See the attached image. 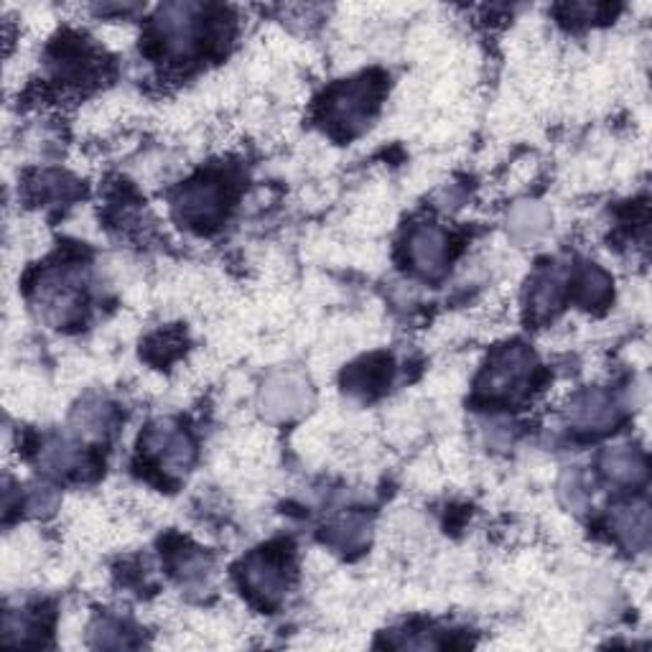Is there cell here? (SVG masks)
I'll return each instance as SVG.
<instances>
[{
	"label": "cell",
	"mask_w": 652,
	"mask_h": 652,
	"mask_svg": "<svg viewBox=\"0 0 652 652\" xmlns=\"http://www.w3.org/2000/svg\"><path fill=\"white\" fill-rule=\"evenodd\" d=\"M508 227L510 235L518 242L535 240L537 235H543L545 227H548V211L537 202H520L518 207L510 211Z\"/></svg>",
	"instance_id": "cell-13"
},
{
	"label": "cell",
	"mask_w": 652,
	"mask_h": 652,
	"mask_svg": "<svg viewBox=\"0 0 652 652\" xmlns=\"http://www.w3.org/2000/svg\"><path fill=\"white\" fill-rule=\"evenodd\" d=\"M617 405L601 390H586L568 405V421L582 431H607L617 423Z\"/></svg>",
	"instance_id": "cell-9"
},
{
	"label": "cell",
	"mask_w": 652,
	"mask_h": 652,
	"mask_svg": "<svg viewBox=\"0 0 652 652\" xmlns=\"http://www.w3.org/2000/svg\"><path fill=\"white\" fill-rule=\"evenodd\" d=\"M145 452L159 461L161 471L166 475H184L194 461V442L186 431H182L176 423L159 421L145 431L143 438Z\"/></svg>",
	"instance_id": "cell-5"
},
{
	"label": "cell",
	"mask_w": 652,
	"mask_h": 652,
	"mask_svg": "<svg viewBox=\"0 0 652 652\" xmlns=\"http://www.w3.org/2000/svg\"><path fill=\"white\" fill-rule=\"evenodd\" d=\"M388 360H380V357H370V360H365L362 365H355L352 370L345 374V382L347 388L352 390V393H372V390H378L385 385L388 380Z\"/></svg>",
	"instance_id": "cell-14"
},
{
	"label": "cell",
	"mask_w": 652,
	"mask_h": 652,
	"mask_svg": "<svg viewBox=\"0 0 652 652\" xmlns=\"http://www.w3.org/2000/svg\"><path fill=\"white\" fill-rule=\"evenodd\" d=\"M367 537H370V523H367L362 515L341 518L339 523H334L329 530H326V541L337 545L341 551L362 548Z\"/></svg>",
	"instance_id": "cell-15"
},
{
	"label": "cell",
	"mask_w": 652,
	"mask_h": 652,
	"mask_svg": "<svg viewBox=\"0 0 652 652\" xmlns=\"http://www.w3.org/2000/svg\"><path fill=\"white\" fill-rule=\"evenodd\" d=\"M611 293V281L605 271L597 265H586L576 279V298L584 306H599L605 304Z\"/></svg>",
	"instance_id": "cell-16"
},
{
	"label": "cell",
	"mask_w": 652,
	"mask_h": 652,
	"mask_svg": "<svg viewBox=\"0 0 652 652\" xmlns=\"http://www.w3.org/2000/svg\"><path fill=\"white\" fill-rule=\"evenodd\" d=\"M566 275L561 271H548L543 273L541 279L535 281L533 291H530V314L535 316V319H545V316H551L556 308L561 306V301L566 296Z\"/></svg>",
	"instance_id": "cell-12"
},
{
	"label": "cell",
	"mask_w": 652,
	"mask_h": 652,
	"mask_svg": "<svg viewBox=\"0 0 652 652\" xmlns=\"http://www.w3.org/2000/svg\"><path fill=\"white\" fill-rule=\"evenodd\" d=\"M95 638H97V645L102 648H128L133 645V642L128 640L126 630L118 622H112V619H105V622L95 630Z\"/></svg>",
	"instance_id": "cell-17"
},
{
	"label": "cell",
	"mask_w": 652,
	"mask_h": 652,
	"mask_svg": "<svg viewBox=\"0 0 652 652\" xmlns=\"http://www.w3.org/2000/svg\"><path fill=\"white\" fill-rule=\"evenodd\" d=\"M601 469H605V475L611 479V482L624 485V487L640 485L648 475L645 459H642V454L632 446L609 448L605 459H601Z\"/></svg>",
	"instance_id": "cell-10"
},
{
	"label": "cell",
	"mask_w": 652,
	"mask_h": 652,
	"mask_svg": "<svg viewBox=\"0 0 652 652\" xmlns=\"http://www.w3.org/2000/svg\"><path fill=\"white\" fill-rule=\"evenodd\" d=\"M176 211L182 217V222L197 230H209L222 222L227 211V189L217 178H202V182L186 184L178 192Z\"/></svg>",
	"instance_id": "cell-4"
},
{
	"label": "cell",
	"mask_w": 652,
	"mask_h": 652,
	"mask_svg": "<svg viewBox=\"0 0 652 652\" xmlns=\"http://www.w3.org/2000/svg\"><path fill=\"white\" fill-rule=\"evenodd\" d=\"M156 39L163 54L184 62L199 52L204 41V21L199 6H166L156 19Z\"/></svg>",
	"instance_id": "cell-1"
},
{
	"label": "cell",
	"mask_w": 652,
	"mask_h": 652,
	"mask_svg": "<svg viewBox=\"0 0 652 652\" xmlns=\"http://www.w3.org/2000/svg\"><path fill=\"white\" fill-rule=\"evenodd\" d=\"M611 530L617 537L630 545V548H640L648 543L650 537V510L648 504H624L611 512Z\"/></svg>",
	"instance_id": "cell-11"
},
{
	"label": "cell",
	"mask_w": 652,
	"mask_h": 652,
	"mask_svg": "<svg viewBox=\"0 0 652 652\" xmlns=\"http://www.w3.org/2000/svg\"><path fill=\"white\" fill-rule=\"evenodd\" d=\"M380 87L372 77H362L355 82H347L334 89L326 100V120L347 133L360 130L370 120L374 105H378Z\"/></svg>",
	"instance_id": "cell-2"
},
{
	"label": "cell",
	"mask_w": 652,
	"mask_h": 652,
	"mask_svg": "<svg viewBox=\"0 0 652 652\" xmlns=\"http://www.w3.org/2000/svg\"><path fill=\"white\" fill-rule=\"evenodd\" d=\"M408 258L411 265L423 275H438L444 271L448 258L446 235L434 225L415 227L408 238Z\"/></svg>",
	"instance_id": "cell-7"
},
{
	"label": "cell",
	"mask_w": 652,
	"mask_h": 652,
	"mask_svg": "<svg viewBox=\"0 0 652 652\" xmlns=\"http://www.w3.org/2000/svg\"><path fill=\"white\" fill-rule=\"evenodd\" d=\"M561 495H564L566 504H570L574 510L584 508L586 500H589V495H586L582 475H578V471H570V475H566L564 482H561Z\"/></svg>",
	"instance_id": "cell-18"
},
{
	"label": "cell",
	"mask_w": 652,
	"mask_h": 652,
	"mask_svg": "<svg viewBox=\"0 0 652 652\" xmlns=\"http://www.w3.org/2000/svg\"><path fill=\"white\" fill-rule=\"evenodd\" d=\"M242 586L263 605L279 601L285 591V561L273 551H260L244 558Z\"/></svg>",
	"instance_id": "cell-6"
},
{
	"label": "cell",
	"mask_w": 652,
	"mask_h": 652,
	"mask_svg": "<svg viewBox=\"0 0 652 652\" xmlns=\"http://www.w3.org/2000/svg\"><path fill=\"white\" fill-rule=\"evenodd\" d=\"M308 405V385L293 374H279L263 390V411L271 419H291Z\"/></svg>",
	"instance_id": "cell-8"
},
{
	"label": "cell",
	"mask_w": 652,
	"mask_h": 652,
	"mask_svg": "<svg viewBox=\"0 0 652 652\" xmlns=\"http://www.w3.org/2000/svg\"><path fill=\"white\" fill-rule=\"evenodd\" d=\"M535 370L533 355L525 347H504L492 357V362L479 380V393L489 398H515L525 390Z\"/></svg>",
	"instance_id": "cell-3"
}]
</instances>
